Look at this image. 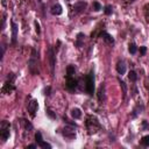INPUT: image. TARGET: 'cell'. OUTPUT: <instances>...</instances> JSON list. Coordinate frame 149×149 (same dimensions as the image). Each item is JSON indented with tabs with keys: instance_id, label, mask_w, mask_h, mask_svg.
Here are the masks:
<instances>
[{
	"instance_id": "obj_17",
	"label": "cell",
	"mask_w": 149,
	"mask_h": 149,
	"mask_svg": "<svg viewBox=\"0 0 149 149\" xmlns=\"http://www.w3.org/2000/svg\"><path fill=\"white\" fill-rule=\"evenodd\" d=\"M71 115L73 119H79L81 116V112L79 108H72L71 109Z\"/></svg>"
},
{
	"instance_id": "obj_6",
	"label": "cell",
	"mask_w": 149,
	"mask_h": 149,
	"mask_svg": "<svg viewBox=\"0 0 149 149\" xmlns=\"http://www.w3.org/2000/svg\"><path fill=\"white\" fill-rule=\"evenodd\" d=\"M27 108H28V112H29L30 116H31V118H35V114H36L37 108H38V102H37V100H36V99H31V98H29Z\"/></svg>"
},
{
	"instance_id": "obj_14",
	"label": "cell",
	"mask_w": 149,
	"mask_h": 149,
	"mask_svg": "<svg viewBox=\"0 0 149 149\" xmlns=\"http://www.w3.org/2000/svg\"><path fill=\"white\" fill-rule=\"evenodd\" d=\"M50 12H51L52 15H61V14L63 13V9H62V6H61V5L56 3V5H54V6L51 7Z\"/></svg>"
},
{
	"instance_id": "obj_4",
	"label": "cell",
	"mask_w": 149,
	"mask_h": 149,
	"mask_svg": "<svg viewBox=\"0 0 149 149\" xmlns=\"http://www.w3.org/2000/svg\"><path fill=\"white\" fill-rule=\"evenodd\" d=\"M10 135V126L9 122H7L6 120L1 121V126H0V137H1V142H5Z\"/></svg>"
},
{
	"instance_id": "obj_3",
	"label": "cell",
	"mask_w": 149,
	"mask_h": 149,
	"mask_svg": "<svg viewBox=\"0 0 149 149\" xmlns=\"http://www.w3.org/2000/svg\"><path fill=\"white\" fill-rule=\"evenodd\" d=\"M14 79H15V74H14V73H9L8 77H7L6 83H5L3 86H2V93H3V94H8V93H10L12 91L15 90Z\"/></svg>"
},
{
	"instance_id": "obj_33",
	"label": "cell",
	"mask_w": 149,
	"mask_h": 149,
	"mask_svg": "<svg viewBox=\"0 0 149 149\" xmlns=\"http://www.w3.org/2000/svg\"><path fill=\"white\" fill-rule=\"evenodd\" d=\"M147 88H148V91H149V86H147Z\"/></svg>"
},
{
	"instance_id": "obj_24",
	"label": "cell",
	"mask_w": 149,
	"mask_h": 149,
	"mask_svg": "<svg viewBox=\"0 0 149 149\" xmlns=\"http://www.w3.org/2000/svg\"><path fill=\"white\" fill-rule=\"evenodd\" d=\"M128 78H129L130 81H135V80L137 79V76H136L135 71H129V73H128Z\"/></svg>"
},
{
	"instance_id": "obj_9",
	"label": "cell",
	"mask_w": 149,
	"mask_h": 149,
	"mask_svg": "<svg viewBox=\"0 0 149 149\" xmlns=\"http://www.w3.org/2000/svg\"><path fill=\"white\" fill-rule=\"evenodd\" d=\"M35 140H36V143H37L38 147H41V148H45V149H47V148H48V149L51 148V144L44 142V140L42 139V134H41L40 132H37V133L35 134Z\"/></svg>"
},
{
	"instance_id": "obj_28",
	"label": "cell",
	"mask_w": 149,
	"mask_h": 149,
	"mask_svg": "<svg viewBox=\"0 0 149 149\" xmlns=\"http://www.w3.org/2000/svg\"><path fill=\"white\" fill-rule=\"evenodd\" d=\"M146 51H147V48H146V47H141V48H140V52H141L142 56H144Z\"/></svg>"
},
{
	"instance_id": "obj_5",
	"label": "cell",
	"mask_w": 149,
	"mask_h": 149,
	"mask_svg": "<svg viewBox=\"0 0 149 149\" xmlns=\"http://www.w3.org/2000/svg\"><path fill=\"white\" fill-rule=\"evenodd\" d=\"M37 54H36V50L33 49L31 50V57L29 59V69H30V72L33 74H37L38 73V69H37Z\"/></svg>"
},
{
	"instance_id": "obj_30",
	"label": "cell",
	"mask_w": 149,
	"mask_h": 149,
	"mask_svg": "<svg viewBox=\"0 0 149 149\" xmlns=\"http://www.w3.org/2000/svg\"><path fill=\"white\" fill-rule=\"evenodd\" d=\"M47 113H48V115H49L50 118H55V115L52 114V112H51L50 109H47Z\"/></svg>"
},
{
	"instance_id": "obj_18",
	"label": "cell",
	"mask_w": 149,
	"mask_h": 149,
	"mask_svg": "<svg viewBox=\"0 0 149 149\" xmlns=\"http://www.w3.org/2000/svg\"><path fill=\"white\" fill-rule=\"evenodd\" d=\"M104 93H105V86H104V85H100V87H99V91H98V99H99L100 101H102V100L105 99V95H104Z\"/></svg>"
},
{
	"instance_id": "obj_1",
	"label": "cell",
	"mask_w": 149,
	"mask_h": 149,
	"mask_svg": "<svg viewBox=\"0 0 149 149\" xmlns=\"http://www.w3.org/2000/svg\"><path fill=\"white\" fill-rule=\"evenodd\" d=\"M85 85H84V90L88 95H93L94 93V72L93 70H91L86 77H85Z\"/></svg>"
},
{
	"instance_id": "obj_23",
	"label": "cell",
	"mask_w": 149,
	"mask_h": 149,
	"mask_svg": "<svg viewBox=\"0 0 149 149\" xmlns=\"http://www.w3.org/2000/svg\"><path fill=\"white\" fill-rule=\"evenodd\" d=\"M128 50H129V52H130L132 55H134V54H136L137 47L135 45V43H129V45H128Z\"/></svg>"
},
{
	"instance_id": "obj_29",
	"label": "cell",
	"mask_w": 149,
	"mask_h": 149,
	"mask_svg": "<svg viewBox=\"0 0 149 149\" xmlns=\"http://www.w3.org/2000/svg\"><path fill=\"white\" fill-rule=\"evenodd\" d=\"M120 84H121V86H122V90H123V94H126V85H125V83H123V81H120Z\"/></svg>"
},
{
	"instance_id": "obj_16",
	"label": "cell",
	"mask_w": 149,
	"mask_h": 149,
	"mask_svg": "<svg viewBox=\"0 0 149 149\" xmlns=\"http://www.w3.org/2000/svg\"><path fill=\"white\" fill-rule=\"evenodd\" d=\"M142 111H143V105H142V104H137V105H136V107L133 109L132 118H136V116H137V114H140Z\"/></svg>"
},
{
	"instance_id": "obj_12",
	"label": "cell",
	"mask_w": 149,
	"mask_h": 149,
	"mask_svg": "<svg viewBox=\"0 0 149 149\" xmlns=\"http://www.w3.org/2000/svg\"><path fill=\"white\" fill-rule=\"evenodd\" d=\"M85 8H86V2H84V1H79V2L74 3V6H73V9H74L76 13H80Z\"/></svg>"
},
{
	"instance_id": "obj_27",
	"label": "cell",
	"mask_w": 149,
	"mask_h": 149,
	"mask_svg": "<svg viewBox=\"0 0 149 149\" xmlns=\"http://www.w3.org/2000/svg\"><path fill=\"white\" fill-rule=\"evenodd\" d=\"M35 30H36V33H37V34H40V33H41L40 24H38V22H37V21H35Z\"/></svg>"
},
{
	"instance_id": "obj_10",
	"label": "cell",
	"mask_w": 149,
	"mask_h": 149,
	"mask_svg": "<svg viewBox=\"0 0 149 149\" xmlns=\"http://www.w3.org/2000/svg\"><path fill=\"white\" fill-rule=\"evenodd\" d=\"M99 36H100L106 43H108V44H113V43H114V38L112 37V35H109V34L106 33V31H101V33L99 34Z\"/></svg>"
},
{
	"instance_id": "obj_11",
	"label": "cell",
	"mask_w": 149,
	"mask_h": 149,
	"mask_svg": "<svg viewBox=\"0 0 149 149\" xmlns=\"http://www.w3.org/2000/svg\"><path fill=\"white\" fill-rule=\"evenodd\" d=\"M12 24V43L15 44L16 43V38H17V26L14 21L10 22Z\"/></svg>"
},
{
	"instance_id": "obj_34",
	"label": "cell",
	"mask_w": 149,
	"mask_h": 149,
	"mask_svg": "<svg viewBox=\"0 0 149 149\" xmlns=\"http://www.w3.org/2000/svg\"><path fill=\"white\" fill-rule=\"evenodd\" d=\"M129 1H134V0H129Z\"/></svg>"
},
{
	"instance_id": "obj_7",
	"label": "cell",
	"mask_w": 149,
	"mask_h": 149,
	"mask_svg": "<svg viewBox=\"0 0 149 149\" xmlns=\"http://www.w3.org/2000/svg\"><path fill=\"white\" fill-rule=\"evenodd\" d=\"M48 58H49V63H50L51 74L54 76V73H55V65H56V56H55V51H54L52 48L48 49Z\"/></svg>"
},
{
	"instance_id": "obj_32",
	"label": "cell",
	"mask_w": 149,
	"mask_h": 149,
	"mask_svg": "<svg viewBox=\"0 0 149 149\" xmlns=\"http://www.w3.org/2000/svg\"><path fill=\"white\" fill-rule=\"evenodd\" d=\"M28 148H36V146H35V144H29V146L27 147V149H28Z\"/></svg>"
},
{
	"instance_id": "obj_19",
	"label": "cell",
	"mask_w": 149,
	"mask_h": 149,
	"mask_svg": "<svg viewBox=\"0 0 149 149\" xmlns=\"http://www.w3.org/2000/svg\"><path fill=\"white\" fill-rule=\"evenodd\" d=\"M74 72H76L74 65H69V66L66 68V76H73Z\"/></svg>"
},
{
	"instance_id": "obj_21",
	"label": "cell",
	"mask_w": 149,
	"mask_h": 149,
	"mask_svg": "<svg viewBox=\"0 0 149 149\" xmlns=\"http://www.w3.org/2000/svg\"><path fill=\"white\" fill-rule=\"evenodd\" d=\"M85 36H84V34H81V33H79L78 35H77V41H76V45L77 47H81V41H83V38H84Z\"/></svg>"
},
{
	"instance_id": "obj_25",
	"label": "cell",
	"mask_w": 149,
	"mask_h": 149,
	"mask_svg": "<svg viewBox=\"0 0 149 149\" xmlns=\"http://www.w3.org/2000/svg\"><path fill=\"white\" fill-rule=\"evenodd\" d=\"M92 7H93V9H94L95 12H98V10H100V9H101V6H100V3H99V2H97V1H94V2H93Z\"/></svg>"
},
{
	"instance_id": "obj_15",
	"label": "cell",
	"mask_w": 149,
	"mask_h": 149,
	"mask_svg": "<svg viewBox=\"0 0 149 149\" xmlns=\"http://www.w3.org/2000/svg\"><path fill=\"white\" fill-rule=\"evenodd\" d=\"M63 135H64L65 137H69V139H73V137H76V132H74L72 128H70V127H66V128L64 129V132H63Z\"/></svg>"
},
{
	"instance_id": "obj_8",
	"label": "cell",
	"mask_w": 149,
	"mask_h": 149,
	"mask_svg": "<svg viewBox=\"0 0 149 149\" xmlns=\"http://www.w3.org/2000/svg\"><path fill=\"white\" fill-rule=\"evenodd\" d=\"M65 86L68 90L70 91H74L78 86V80L73 77V76H66V83H65Z\"/></svg>"
},
{
	"instance_id": "obj_22",
	"label": "cell",
	"mask_w": 149,
	"mask_h": 149,
	"mask_svg": "<svg viewBox=\"0 0 149 149\" xmlns=\"http://www.w3.org/2000/svg\"><path fill=\"white\" fill-rule=\"evenodd\" d=\"M140 143H141L142 146H144V147H149V135H146V136H143V137L141 139Z\"/></svg>"
},
{
	"instance_id": "obj_2",
	"label": "cell",
	"mask_w": 149,
	"mask_h": 149,
	"mask_svg": "<svg viewBox=\"0 0 149 149\" xmlns=\"http://www.w3.org/2000/svg\"><path fill=\"white\" fill-rule=\"evenodd\" d=\"M86 128L88 130V134H94L97 133L99 129H101V125L99 123L98 119L95 116H92V115H88L86 118Z\"/></svg>"
},
{
	"instance_id": "obj_26",
	"label": "cell",
	"mask_w": 149,
	"mask_h": 149,
	"mask_svg": "<svg viewBox=\"0 0 149 149\" xmlns=\"http://www.w3.org/2000/svg\"><path fill=\"white\" fill-rule=\"evenodd\" d=\"M104 12H105V14H106V15H109V14H112V12H113V9H112V6H106V7H105V9H104Z\"/></svg>"
},
{
	"instance_id": "obj_31",
	"label": "cell",
	"mask_w": 149,
	"mask_h": 149,
	"mask_svg": "<svg viewBox=\"0 0 149 149\" xmlns=\"http://www.w3.org/2000/svg\"><path fill=\"white\" fill-rule=\"evenodd\" d=\"M142 125H143V128H144V129L149 128V125L147 123V121H142Z\"/></svg>"
},
{
	"instance_id": "obj_13",
	"label": "cell",
	"mask_w": 149,
	"mask_h": 149,
	"mask_svg": "<svg viewBox=\"0 0 149 149\" xmlns=\"http://www.w3.org/2000/svg\"><path fill=\"white\" fill-rule=\"evenodd\" d=\"M116 71H118L119 74H125V72H126V64H125L123 61H119L116 63Z\"/></svg>"
},
{
	"instance_id": "obj_20",
	"label": "cell",
	"mask_w": 149,
	"mask_h": 149,
	"mask_svg": "<svg viewBox=\"0 0 149 149\" xmlns=\"http://www.w3.org/2000/svg\"><path fill=\"white\" fill-rule=\"evenodd\" d=\"M143 13H144V19H146V21L149 23V3H147V5L143 7Z\"/></svg>"
}]
</instances>
